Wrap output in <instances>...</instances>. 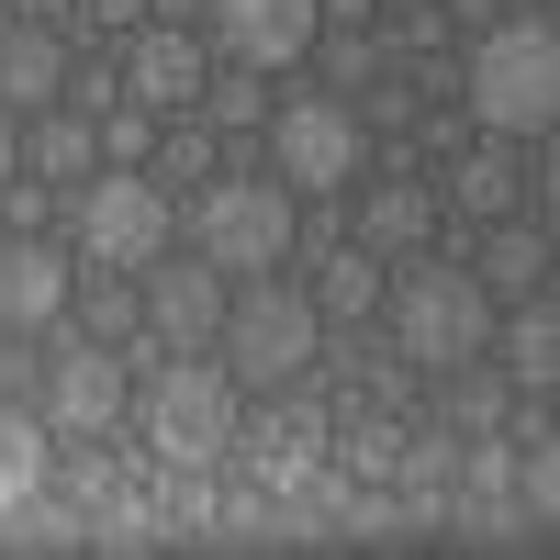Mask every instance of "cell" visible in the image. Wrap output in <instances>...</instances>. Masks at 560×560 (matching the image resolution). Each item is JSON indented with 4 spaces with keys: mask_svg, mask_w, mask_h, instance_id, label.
<instances>
[{
    "mask_svg": "<svg viewBox=\"0 0 560 560\" xmlns=\"http://www.w3.org/2000/svg\"><path fill=\"white\" fill-rule=\"evenodd\" d=\"M68 102V23H0V113Z\"/></svg>",
    "mask_w": 560,
    "mask_h": 560,
    "instance_id": "13",
    "label": "cell"
},
{
    "mask_svg": "<svg viewBox=\"0 0 560 560\" xmlns=\"http://www.w3.org/2000/svg\"><path fill=\"white\" fill-rule=\"evenodd\" d=\"M68 247H79V269H113V280H135L147 258H168L179 247L168 179H147V168H90L79 191H68Z\"/></svg>",
    "mask_w": 560,
    "mask_h": 560,
    "instance_id": "4",
    "label": "cell"
},
{
    "mask_svg": "<svg viewBox=\"0 0 560 560\" xmlns=\"http://www.w3.org/2000/svg\"><path fill=\"white\" fill-rule=\"evenodd\" d=\"M370 168V113L348 90H303V102H269V179L292 202H337Z\"/></svg>",
    "mask_w": 560,
    "mask_h": 560,
    "instance_id": "6",
    "label": "cell"
},
{
    "mask_svg": "<svg viewBox=\"0 0 560 560\" xmlns=\"http://www.w3.org/2000/svg\"><path fill=\"white\" fill-rule=\"evenodd\" d=\"M57 482V438H45V415L34 404H0V516H12L23 493Z\"/></svg>",
    "mask_w": 560,
    "mask_h": 560,
    "instance_id": "18",
    "label": "cell"
},
{
    "mask_svg": "<svg viewBox=\"0 0 560 560\" xmlns=\"http://www.w3.org/2000/svg\"><path fill=\"white\" fill-rule=\"evenodd\" d=\"M79 23H113V34H135V23H147V0H79Z\"/></svg>",
    "mask_w": 560,
    "mask_h": 560,
    "instance_id": "30",
    "label": "cell"
},
{
    "mask_svg": "<svg viewBox=\"0 0 560 560\" xmlns=\"http://www.w3.org/2000/svg\"><path fill=\"white\" fill-rule=\"evenodd\" d=\"M23 179V113H0V191Z\"/></svg>",
    "mask_w": 560,
    "mask_h": 560,
    "instance_id": "31",
    "label": "cell"
},
{
    "mask_svg": "<svg viewBox=\"0 0 560 560\" xmlns=\"http://www.w3.org/2000/svg\"><path fill=\"white\" fill-rule=\"evenodd\" d=\"M147 147H158V113H102V158L113 168H135Z\"/></svg>",
    "mask_w": 560,
    "mask_h": 560,
    "instance_id": "28",
    "label": "cell"
},
{
    "mask_svg": "<svg viewBox=\"0 0 560 560\" xmlns=\"http://www.w3.org/2000/svg\"><path fill=\"white\" fill-rule=\"evenodd\" d=\"M213 348H224V370H236V393H292L314 370V348H325V314H314V292H292V280L258 269V280L224 292Z\"/></svg>",
    "mask_w": 560,
    "mask_h": 560,
    "instance_id": "3",
    "label": "cell"
},
{
    "mask_svg": "<svg viewBox=\"0 0 560 560\" xmlns=\"http://www.w3.org/2000/svg\"><path fill=\"white\" fill-rule=\"evenodd\" d=\"M68 292H79L68 236H0V337H57Z\"/></svg>",
    "mask_w": 560,
    "mask_h": 560,
    "instance_id": "10",
    "label": "cell"
},
{
    "mask_svg": "<svg viewBox=\"0 0 560 560\" xmlns=\"http://www.w3.org/2000/svg\"><path fill=\"white\" fill-rule=\"evenodd\" d=\"M34 415H45V438H124L135 427V359L102 337H68V314H57V359L34 382Z\"/></svg>",
    "mask_w": 560,
    "mask_h": 560,
    "instance_id": "8",
    "label": "cell"
},
{
    "mask_svg": "<svg viewBox=\"0 0 560 560\" xmlns=\"http://www.w3.org/2000/svg\"><path fill=\"white\" fill-rule=\"evenodd\" d=\"M202 79H213V45L202 34H179V23H135V45H124V90H135V113H191L202 102Z\"/></svg>",
    "mask_w": 560,
    "mask_h": 560,
    "instance_id": "12",
    "label": "cell"
},
{
    "mask_svg": "<svg viewBox=\"0 0 560 560\" xmlns=\"http://www.w3.org/2000/svg\"><path fill=\"white\" fill-rule=\"evenodd\" d=\"M516 527H527V538H549V527H560V438L516 448Z\"/></svg>",
    "mask_w": 560,
    "mask_h": 560,
    "instance_id": "23",
    "label": "cell"
},
{
    "mask_svg": "<svg viewBox=\"0 0 560 560\" xmlns=\"http://www.w3.org/2000/svg\"><path fill=\"white\" fill-rule=\"evenodd\" d=\"M202 168H213V124L191 113V124H179V135H168V179H202Z\"/></svg>",
    "mask_w": 560,
    "mask_h": 560,
    "instance_id": "29",
    "label": "cell"
},
{
    "mask_svg": "<svg viewBox=\"0 0 560 560\" xmlns=\"http://www.w3.org/2000/svg\"><path fill=\"white\" fill-rule=\"evenodd\" d=\"M482 292H504V303H527V292H549V224H527V213H493V236H482Z\"/></svg>",
    "mask_w": 560,
    "mask_h": 560,
    "instance_id": "16",
    "label": "cell"
},
{
    "mask_svg": "<svg viewBox=\"0 0 560 560\" xmlns=\"http://www.w3.org/2000/svg\"><path fill=\"white\" fill-rule=\"evenodd\" d=\"M438 236V179H370L359 191V247L370 258H415Z\"/></svg>",
    "mask_w": 560,
    "mask_h": 560,
    "instance_id": "14",
    "label": "cell"
},
{
    "mask_svg": "<svg viewBox=\"0 0 560 560\" xmlns=\"http://www.w3.org/2000/svg\"><path fill=\"white\" fill-rule=\"evenodd\" d=\"M224 292H236V280H224L202 247H191V258H147V269H135V314H147V337H158V348H213Z\"/></svg>",
    "mask_w": 560,
    "mask_h": 560,
    "instance_id": "9",
    "label": "cell"
},
{
    "mask_svg": "<svg viewBox=\"0 0 560 560\" xmlns=\"http://www.w3.org/2000/svg\"><path fill=\"white\" fill-rule=\"evenodd\" d=\"M337 538H404V504H393L382 482H370V493H348V504H337Z\"/></svg>",
    "mask_w": 560,
    "mask_h": 560,
    "instance_id": "27",
    "label": "cell"
},
{
    "mask_svg": "<svg viewBox=\"0 0 560 560\" xmlns=\"http://www.w3.org/2000/svg\"><path fill=\"white\" fill-rule=\"evenodd\" d=\"M90 549H158V504L147 493H102L90 504Z\"/></svg>",
    "mask_w": 560,
    "mask_h": 560,
    "instance_id": "24",
    "label": "cell"
},
{
    "mask_svg": "<svg viewBox=\"0 0 560 560\" xmlns=\"http://www.w3.org/2000/svg\"><path fill=\"white\" fill-rule=\"evenodd\" d=\"M393 448H404V415H359V427H348V471L393 482Z\"/></svg>",
    "mask_w": 560,
    "mask_h": 560,
    "instance_id": "25",
    "label": "cell"
},
{
    "mask_svg": "<svg viewBox=\"0 0 560 560\" xmlns=\"http://www.w3.org/2000/svg\"><path fill=\"white\" fill-rule=\"evenodd\" d=\"M393 12H438V0H393Z\"/></svg>",
    "mask_w": 560,
    "mask_h": 560,
    "instance_id": "34",
    "label": "cell"
},
{
    "mask_svg": "<svg viewBox=\"0 0 560 560\" xmlns=\"http://www.w3.org/2000/svg\"><path fill=\"white\" fill-rule=\"evenodd\" d=\"M213 135H247V124H269V68H236V57H213V79H202V102H191Z\"/></svg>",
    "mask_w": 560,
    "mask_h": 560,
    "instance_id": "21",
    "label": "cell"
},
{
    "mask_svg": "<svg viewBox=\"0 0 560 560\" xmlns=\"http://www.w3.org/2000/svg\"><path fill=\"white\" fill-rule=\"evenodd\" d=\"M147 12H158V23H179V12H191V0H147Z\"/></svg>",
    "mask_w": 560,
    "mask_h": 560,
    "instance_id": "33",
    "label": "cell"
},
{
    "mask_svg": "<svg viewBox=\"0 0 560 560\" xmlns=\"http://www.w3.org/2000/svg\"><path fill=\"white\" fill-rule=\"evenodd\" d=\"M448 191L471 202V213H516V135H493V147H471L448 168Z\"/></svg>",
    "mask_w": 560,
    "mask_h": 560,
    "instance_id": "22",
    "label": "cell"
},
{
    "mask_svg": "<svg viewBox=\"0 0 560 560\" xmlns=\"http://www.w3.org/2000/svg\"><path fill=\"white\" fill-rule=\"evenodd\" d=\"M0 23H12V12H0Z\"/></svg>",
    "mask_w": 560,
    "mask_h": 560,
    "instance_id": "35",
    "label": "cell"
},
{
    "mask_svg": "<svg viewBox=\"0 0 560 560\" xmlns=\"http://www.w3.org/2000/svg\"><path fill=\"white\" fill-rule=\"evenodd\" d=\"M459 102H471L482 135H516V147H538V135L560 124V23L538 12H504L482 23V45L459 57Z\"/></svg>",
    "mask_w": 560,
    "mask_h": 560,
    "instance_id": "1",
    "label": "cell"
},
{
    "mask_svg": "<svg viewBox=\"0 0 560 560\" xmlns=\"http://www.w3.org/2000/svg\"><path fill=\"white\" fill-rule=\"evenodd\" d=\"M191 247H202L224 280H258V269H280V258L303 247V202L280 191L258 158H236V179H213V191L191 202Z\"/></svg>",
    "mask_w": 560,
    "mask_h": 560,
    "instance_id": "5",
    "label": "cell"
},
{
    "mask_svg": "<svg viewBox=\"0 0 560 560\" xmlns=\"http://www.w3.org/2000/svg\"><path fill=\"white\" fill-rule=\"evenodd\" d=\"M325 79H337V90H370V79H382V45H370V34H325Z\"/></svg>",
    "mask_w": 560,
    "mask_h": 560,
    "instance_id": "26",
    "label": "cell"
},
{
    "mask_svg": "<svg viewBox=\"0 0 560 560\" xmlns=\"http://www.w3.org/2000/svg\"><path fill=\"white\" fill-rule=\"evenodd\" d=\"M438 427L448 438H493L504 427V404H516V382H504V370H482V359H459V370H438Z\"/></svg>",
    "mask_w": 560,
    "mask_h": 560,
    "instance_id": "20",
    "label": "cell"
},
{
    "mask_svg": "<svg viewBox=\"0 0 560 560\" xmlns=\"http://www.w3.org/2000/svg\"><path fill=\"white\" fill-rule=\"evenodd\" d=\"M135 427L168 471H224L236 459V427H247V393L224 359H158L147 382H135Z\"/></svg>",
    "mask_w": 560,
    "mask_h": 560,
    "instance_id": "2",
    "label": "cell"
},
{
    "mask_svg": "<svg viewBox=\"0 0 560 560\" xmlns=\"http://www.w3.org/2000/svg\"><path fill=\"white\" fill-rule=\"evenodd\" d=\"M0 12H12V23H68L79 0H0Z\"/></svg>",
    "mask_w": 560,
    "mask_h": 560,
    "instance_id": "32",
    "label": "cell"
},
{
    "mask_svg": "<svg viewBox=\"0 0 560 560\" xmlns=\"http://www.w3.org/2000/svg\"><path fill=\"white\" fill-rule=\"evenodd\" d=\"M79 168H102V124L68 113V102L23 113V179H45V191H79Z\"/></svg>",
    "mask_w": 560,
    "mask_h": 560,
    "instance_id": "15",
    "label": "cell"
},
{
    "mask_svg": "<svg viewBox=\"0 0 560 560\" xmlns=\"http://www.w3.org/2000/svg\"><path fill=\"white\" fill-rule=\"evenodd\" d=\"M202 23H213V57H236V68H292L325 34L314 0H202Z\"/></svg>",
    "mask_w": 560,
    "mask_h": 560,
    "instance_id": "11",
    "label": "cell"
},
{
    "mask_svg": "<svg viewBox=\"0 0 560 560\" xmlns=\"http://www.w3.org/2000/svg\"><path fill=\"white\" fill-rule=\"evenodd\" d=\"M493 348H504V382H516V393H549V382H560V303H549V292H527V303H516V325H504Z\"/></svg>",
    "mask_w": 560,
    "mask_h": 560,
    "instance_id": "17",
    "label": "cell"
},
{
    "mask_svg": "<svg viewBox=\"0 0 560 560\" xmlns=\"http://www.w3.org/2000/svg\"><path fill=\"white\" fill-rule=\"evenodd\" d=\"M382 314H393V348H404V370H427V382L493 348V292H482L471 269H404L393 292H382Z\"/></svg>",
    "mask_w": 560,
    "mask_h": 560,
    "instance_id": "7",
    "label": "cell"
},
{
    "mask_svg": "<svg viewBox=\"0 0 560 560\" xmlns=\"http://www.w3.org/2000/svg\"><path fill=\"white\" fill-rule=\"evenodd\" d=\"M314 314L337 325V337H359V325L382 314V258H370V247H325V280H314Z\"/></svg>",
    "mask_w": 560,
    "mask_h": 560,
    "instance_id": "19",
    "label": "cell"
}]
</instances>
